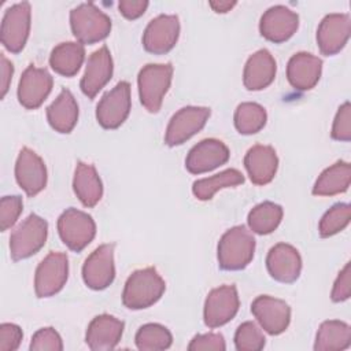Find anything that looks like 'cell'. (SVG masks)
Segmentation results:
<instances>
[{
  "label": "cell",
  "instance_id": "obj_16",
  "mask_svg": "<svg viewBox=\"0 0 351 351\" xmlns=\"http://www.w3.org/2000/svg\"><path fill=\"white\" fill-rule=\"evenodd\" d=\"M15 178L27 196H34L45 188L47 167L33 149L27 147L21 149L15 163Z\"/></svg>",
  "mask_w": 351,
  "mask_h": 351
},
{
  "label": "cell",
  "instance_id": "obj_27",
  "mask_svg": "<svg viewBox=\"0 0 351 351\" xmlns=\"http://www.w3.org/2000/svg\"><path fill=\"white\" fill-rule=\"evenodd\" d=\"M47 119L59 133H70L78 119V104L69 89H62L47 108Z\"/></svg>",
  "mask_w": 351,
  "mask_h": 351
},
{
  "label": "cell",
  "instance_id": "obj_32",
  "mask_svg": "<svg viewBox=\"0 0 351 351\" xmlns=\"http://www.w3.org/2000/svg\"><path fill=\"white\" fill-rule=\"evenodd\" d=\"M248 226L254 233L269 234L277 229L282 219V207L273 202L256 204L248 214Z\"/></svg>",
  "mask_w": 351,
  "mask_h": 351
},
{
  "label": "cell",
  "instance_id": "obj_18",
  "mask_svg": "<svg viewBox=\"0 0 351 351\" xmlns=\"http://www.w3.org/2000/svg\"><path fill=\"white\" fill-rule=\"evenodd\" d=\"M299 26V16L285 5H274L265 11L259 22L261 34L271 43H284L293 36Z\"/></svg>",
  "mask_w": 351,
  "mask_h": 351
},
{
  "label": "cell",
  "instance_id": "obj_29",
  "mask_svg": "<svg viewBox=\"0 0 351 351\" xmlns=\"http://www.w3.org/2000/svg\"><path fill=\"white\" fill-rule=\"evenodd\" d=\"M351 344V328L348 324L337 319L324 321L315 336V351L346 350Z\"/></svg>",
  "mask_w": 351,
  "mask_h": 351
},
{
  "label": "cell",
  "instance_id": "obj_36",
  "mask_svg": "<svg viewBox=\"0 0 351 351\" xmlns=\"http://www.w3.org/2000/svg\"><path fill=\"white\" fill-rule=\"evenodd\" d=\"M234 346L239 351H259L265 347V336L255 322L247 321L237 328Z\"/></svg>",
  "mask_w": 351,
  "mask_h": 351
},
{
  "label": "cell",
  "instance_id": "obj_12",
  "mask_svg": "<svg viewBox=\"0 0 351 351\" xmlns=\"http://www.w3.org/2000/svg\"><path fill=\"white\" fill-rule=\"evenodd\" d=\"M114 243L101 244L85 259L82 266V278L86 287L100 291L114 281Z\"/></svg>",
  "mask_w": 351,
  "mask_h": 351
},
{
  "label": "cell",
  "instance_id": "obj_10",
  "mask_svg": "<svg viewBox=\"0 0 351 351\" xmlns=\"http://www.w3.org/2000/svg\"><path fill=\"white\" fill-rule=\"evenodd\" d=\"M30 32V4L16 3L7 8L1 21V43L12 53L23 49Z\"/></svg>",
  "mask_w": 351,
  "mask_h": 351
},
{
  "label": "cell",
  "instance_id": "obj_23",
  "mask_svg": "<svg viewBox=\"0 0 351 351\" xmlns=\"http://www.w3.org/2000/svg\"><path fill=\"white\" fill-rule=\"evenodd\" d=\"M322 60L308 52L295 53L287 66V78L298 90H310L319 81Z\"/></svg>",
  "mask_w": 351,
  "mask_h": 351
},
{
  "label": "cell",
  "instance_id": "obj_19",
  "mask_svg": "<svg viewBox=\"0 0 351 351\" xmlns=\"http://www.w3.org/2000/svg\"><path fill=\"white\" fill-rule=\"evenodd\" d=\"M351 22L348 14H328L317 30L319 51L329 56L340 52L350 38Z\"/></svg>",
  "mask_w": 351,
  "mask_h": 351
},
{
  "label": "cell",
  "instance_id": "obj_13",
  "mask_svg": "<svg viewBox=\"0 0 351 351\" xmlns=\"http://www.w3.org/2000/svg\"><path fill=\"white\" fill-rule=\"evenodd\" d=\"M180 36V22L177 15H158L145 27L143 45L145 51L162 55L173 49Z\"/></svg>",
  "mask_w": 351,
  "mask_h": 351
},
{
  "label": "cell",
  "instance_id": "obj_31",
  "mask_svg": "<svg viewBox=\"0 0 351 351\" xmlns=\"http://www.w3.org/2000/svg\"><path fill=\"white\" fill-rule=\"evenodd\" d=\"M244 182V176L237 169H226L213 177L193 182L192 192L199 200H210L219 189L237 186Z\"/></svg>",
  "mask_w": 351,
  "mask_h": 351
},
{
  "label": "cell",
  "instance_id": "obj_25",
  "mask_svg": "<svg viewBox=\"0 0 351 351\" xmlns=\"http://www.w3.org/2000/svg\"><path fill=\"white\" fill-rule=\"evenodd\" d=\"M276 60L267 49H259L252 53L243 73V82L248 90H261L267 88L276 77Z\"/></svg>",
  "mask_w": 351,
  "mask_h": 351
},
{
  "label": "cell",
  "instance_id": "obj_11",
  "mask_svg": "<svg viewBox=\"0 0 351 351\" xmlns=\"http://www.w3.org/2000/svg\"><path fill=\"white\" fill-rule=\"evenodd\" d=\"M239 295L234 285H222L208 292L203 318L208 328H218L228 324L239 311Z\"/></svg>",
  "mask_w": 351,
  "mask_h": 351
},
{
  "label": "cell",
  "instance_id": "obj_6",
  "mask_svg": "<svg viewBox=\"0 0 351 351\" xmlns=\"http://www.w3.org/2000/svg\"><path fill=\"white\" fill-rule=\"evenodd\" d=\"M58 232L62 241L75 252L82 251L95 237L96 225L93 218L77 208H67L58 219Z\"/></svg>",
  "mask_w": 351,
  "mask_h": 351
},
{
  "label": "cell",
  "instance_id": "obj_17",
  "mask_svg": "<svg viewBox=\"0 0 351 351\" xmlns=\"http://www.w3.org/2000/svg\"><path fill=\"white\" fill-rule=\"evenodd\" d=\"M52 77L45 69L30 64L22 74L18 84V100L27 108L40 107L52 89Z\"/></svg>",
  "mask_w": 351,
  "mask_h": 351
},
{
  "label": "cell",
  "instance_id": "obj_21",
  "mask_svg": "<svg viewBox=\"0 0 351 351\" xmlns=\"http://www.w3.org/2000/svg\"><path fill=\"white\" fill-rule=\"evenodd\" d=\"M112 58L106 45L96 49L88 59L80 86L85 96L93 99L112 75Z\"/></svg>",
  "mask_w": 351,
  "mask_h": 351
},
{
  "label": "cell",
  "instance_id": "obj_8",
  "mask_svg": "<svg viewBox=\"0 0 351 351\" xmlns=\"http://www.w3.org/2000/svg\"><path fill=\"white\" fill-rule=\"evenodd\" d=\"M130 106V85L121 81L97 103L96 119L104 129H117L126 121Z\"/></svg>",
  "mask_w": 351,
  "mask_h": 351
},
{
  "label": "cell",
  "instance_id": "obj_45",
  "mask_svg": "<svg viewBox=\"0 0 351 351\" xmlns=\"http://www.w3.org/2000/svg\"><path fill=\"white\" fill-rule=\"evenodd\" d=\"M234 5H236V1H229V0H214V1H210V7L215 12H221V14L230 11Z\"/></svg>",
  "mask_w": 351,
  "mask_h": 351
},
{
  "label": "cell",
  "instance_id": "obj_22",
  "mask_svg": "<svg viewBox=\"0 0 351 351\" xmlns=\"http://www.w3.org/2000/svg\"><path fill=\"white\" fill-rule=\"evenodd\" d=\"M123 326V322L112 315H97L88 325L85 341L88 347L95 351L112 350L122 337Z\"/></svg>",
  "mask_w": 351,
  "mask_h": 351
},
{
  "label": "cell",
  "instance_id": "obj_34",
  "mask_svg": "<svg viewBox=\"0 0 351 351\" xmlns=\"http://www.w3.org/2000/svg\"><path fill=\"white\" fill-rule=\"evenodd\" d=\"M136 346L143 351L166 350L173 343L170 330L159 324H145L136 333Z\"/></svg>",
  "mask_w": 351,
  "mask_h": 351
},
{
  "label": "cell",
  "instance_id": "obj_35",
  "mask_svg": "<svg viewBox=\"0 0 351 351\" xmlns=\"http://www.w3.org/2000/svg\"><path fill=\"white\" fill-rule=\"evenodd\" d=\"M351 218V208L347 203H336L332 206L319 221V236L330 237L339 232H341L348 223Z\"/></svg>",
  "mask_w": 351,
  "mask_h": 351
},
{
  "label": "cell",
  "instance_id": "obj_44",
  "mask_svg": "<svg viewBox=\"0 0 351 351\" xmlns=\"http://www.w3.org/2000/svg\"><path fill=\"white\" fill-rule=\"evenodd\" d=\"M14 74V66L12 63L5 58L4 53L0 55V88H1V97L5 96V93L8 92L10 84H11V78Z\"/></svg>",
  "mask_w": 351,
  "mask_h": 351
},
{
  "label": "cell",
  "instance_id": "obj_2",
  "mask_svg": "<svg viewBox=\"0 0 351 351\" xmlns=\"http://www.w3.org/2000/svg\"><path fill=\"white\" fill-rule=\"evenodd\" d=\"M255 252V239L243 225L226 230L218 241L217 256L222 270H241L252 261Z\"/></svg>",
  "mask_w": 351,
  "mask_h": 351
},
{
  "label": "cell",
  "instance_id": "obj_24",
  "mask_svg": "<svg viewBox=\"0 0 351 351\" xmlns=\"http://www.w3.org/2000/svg\"><path fill=\"white\" fill-rule=\"evenodd\" d=\"M244 167L254 184H269L274 178L278 167V158L274 148L263 144L251 147L244 156Z\"/></svg>",
  "mask_w": 351,
  "mask_h": 351
},
{
  "label": "cell",
  "instance_id": "obj_43",
  "mask_svg": "<svg viewBox=\"0 0 351 351\" xmlns=\"http://www.w3.org/2000/svg\"><path fill=\"white\" fill-rule=\"evenodd\" d=\"M148 7V1L145 0H122L118 4L119 12L128 19H136L141 16Z\"/></svg>",
  "mask_w": 351,
  "mask_h": 351
},
{
  "label": "cell",
  "instance_id": "obj_28",
  "mask_svg": "<svg viewBox=\"0 0 351 351\" xmlns=\"http://www.w3.org/2000/svg\"><path fill=\"white\" fill-rule=\"evenodd\" d=\"M351 181V166L348 162L339 160L325 169L313 186L315 196H333L348 189Z\"/></svg>",
  "mask_w": 351,
  "mask_h": 351
},
{
  "label": "cell",
  "instance_id": "obj_1",
  "mask_svg": "<svg viewBox=\"0 0 351 351\" xmlns=\"http://www.w3.org/2000/svg\"><path fill=\"white\" fill-rule=\"evenodd\" d=\"M166 289L163 278L155 267L133 271L123 287L122 303L130 310H141L156 303Z\"/></svg>",
  "mask_w": 351,
  "mask_h": 351
},
{
  "label": "cell",
  "instance_id": "obj_9",
  "mask_svg": "<svg viewBox=\"0 0 351 351\" xmlns=\"http://www.w3.org/2000/svg\"><path fill=\"white\" fill-rule=\"evenodd\" d=\"M210 117V108L207 107H197V106H186L180 108L170 119L166 134L165 143L169 147H176L184 144L197 132H200L207 119Z\"/></svg>",
  "mask_w": 351,
  "mask_h": 351
},
{
  "label": "cell",
  "instance_id": "obj_15",
  "mask_svg": "<svg viewBox=\"0 0 351 351\" xmlns=\"http://www.w3.org/2000/svg\"><path fill=\"white\" fill-rule=\"evenodd\" d=\"M251 313L259 325L274 336L282 333L291 321L289 306L284 300L269 295L258 296L251 304Z\"/></svg>",
  "mask_w": 351,
  "mask_h": 351
},
{
  "label": "cell",
  "instance_id": "obj_39",
  "mask_svg": "<svg viewBox=\"0 0 351 351\" xmlns=\"http://www.w3.org/2000/svg\"><path fill=\"white\" fill-rule=\"evenodd\" d=\"M332 138L339 141H350L351 140V106L346 101L339 107L333 126H332Z\"/></svg>",
  "mask_w": 351,
  "mask_h": 351
},
{
  "label": "cell",
  "instance_id": "obj_3",
  "mask_svg": "<svg viewBox=\"0 0 351 351\" xmlns=\"http://www.w3.org/2000/svg\"><path fill=\"white\" fill-rule=\"evenodd\" d=\"M70 26L78 43L95 44L110 34L111 19L93 3H82L71 10Z\"/></svg>",
  "mask_w": 351,
  "mask_h": 351
},
{
  "label": "cell",
  "instance_id": "obj_26",
  "mask_svg": "<svg viewBox=\"0 0 351 351\" xmlns=\"http://www.w3.org/2000/svg\"><path fill=\"white\" fill-rule=\"evenodd\" d=\"M73 189L85 207H93L100 202L103 196V184L93 165L84 162L77 163Z\"/></svg>",
  "mask_w": 351,
  "mask_h": 351
},
{
  "label": "cell",
  "instance_id": "obj_33",
  "mask_svg": "<svg viewBox=\"0 0 351 351\" xmlns=\"http://www.w3.org/2000/svg\"><path fill=\"white\" fill-rule=\"evenodd\" d=\"M266 110L258 103H241L234 111V126L241 134L258 133L266 125Z\"/></svg>",
  "mask_w": 351,
  "mask_h": 351
},
{
  "label": "cell",
  "instance_id": "obj_37",
  "mask_svg": "<svg viewBox=\"0 0 351 351\" xmlns=\"http://www.w3.org/2000/svg\"><path fill=\"white\" fill-rule=\"evenodd\" d=\"M32 351H62L63 343L59 333L53 328L38 329L30 341Z\"/></svg>",
  "mask_w": 351,
  "mask_h": 351
},
{
  "label": "cell",
  "instance_id": "obj_4",
  "mask_svg": "<svg viewBox=\"0 0 351 351\" xmlns=\"http://www.w3.org/2000/svg\"><path fill=\"white\" fill-rule=\"evenodd\" d=\"M173 77V66L170 63L145 64L137 77L138 96L144 108L149 112L160 110L165 95L167 93Z\"/></svg>",
  "mask_w": 351,
  "mask_h": 351
},
{
  "label": "cell",
  "instance_id": "obj_7",
  "mask_svg": "<svg viewBox=\"0 0 351 351\" xmlns=\"http://www.w3.org/2000/svg\"><path fill=\"white\" fill-rule=\"evenodd\" d=\"M69 276V259L63 252H49L37 266L34 274V291L38 298H49L58 293Z\"/></svg>",
  "mask_w": 351,
  "mask_h": 351
},
{
  "label": "cell",
  "instance_id": "obj_30",
  "mask_svg": "<svg viewBox=\"0 0 351 351\" xmlns=\"http://www.w3.org/2000/svg\"><path fill=\"white\" fill-rule=\"evenodd\" d=\"M84 58L85 49L81 43H60L52 49L49 64L55 73L64 77H73L78 73Z\"/></svg>",
  "mask_w": 351,
  "mask_h": 351
},
{
  "label": "cell",
  "instance_id": "obj_5",
  "mask_svg": "<svg viewBox=\"0 0 351 351\" xmlns=\"http://www.w3.org/2000/svg\"><path fill=\"white\" fill-rule=\"evenodd\" d=\"M48 234V223L37 214H30L21 222L10 237V254L14 261L26 259L40 251Z\"/></svg>",
  "mask_w": 351,
  "mask_h": 351
},
{
  "label": "cell",
  "instance_id": "obj_42",
  "mask_svg": "<svg viewBox=\"0 0 351 351\" xmlns=\"http://www.w3.org/2000/svg\"><path fill=\"white\" fill-rule=\"evenodd\" d=\"M351 295V265L346 263L343 270H340L330 293L333 302H344Z\"/></svg>",
  "mask_w": 351,
  "mask_h": 351
},
{
  "label": "cell",
  "instance_id": "obj_20",
  "mask_svg": "<svg viewBox=\"0 0 351 351\" xmlns=\"http://www.w3.org/2000/svg\"><path fill=\"white\" fill-rule=\"evenodd\" d=\"M266 267L276 281L289 284L300 276L302 258L295 247L278 243L270 248L266 258Z\"/></svg>",
  "mask_w": 351,
  "mask_h": 351
},
{
  "label": "cell",
  "instance_id": "obj_14",
  "mask_svg": "<svg viewBox=\"0 0 351 351\" xmlns=\"http://www.w3.org/2000/svg\"><path fill=\"white\" fill-rule=\"evenodd\" d=\"M229 148L217 138H204L191 148L185 159V167L192 174L211 171L229 160Z\"/></svg>",
  "mask_w": 351,
  "mask_h": 351
},
{
  "label": "cell",
  "instance_id": "obj_40",
  "mask_svg": "<svg viewBox=\"0 0 351 351\" xmlns=\"http://www.w3.org/2000/svg\"><path fill=\"white\" fill-rule=\"evenodd\" d=\"M226 348L225 339L221 333H204V335H197L195 336L189 346L188 350L191 351H223Z\"/></svg>",
  "mask_w": 351,
  "mask_h": 351
},
{
  "label": "cell",
  "instance_id": "obj_38",
  "mask_svg": "<svg viewBox=\"0 0 351 351\" xmlns=\"http://www.w3.org/2000/svg\"><path fill=\"white\" fill-rule=\"evenodd\" d=\"M23 208L22 199L19 196H4L0 202V226L5 232L15 225Z\"/></svg>",
  "mask_w": 351,
  "mask_h": 351
},
{
  "label": "cell",
  "instance_id": "obj_41",
  "mask_svg": "<svg viewBox=\"0 0 351 351\" xmlns=\"http://www.w3.org/2000/svg\"><path fill=\"white\" fill-rule=\"evenodd\" d=\"M22 329L15 324L0 325V351H15L22 341Z\"/></svg>",
  "mask_w": 351,
  "mask_h": 351
}]
</instances>
